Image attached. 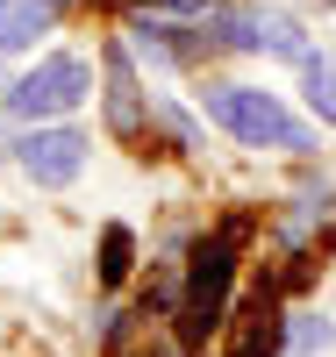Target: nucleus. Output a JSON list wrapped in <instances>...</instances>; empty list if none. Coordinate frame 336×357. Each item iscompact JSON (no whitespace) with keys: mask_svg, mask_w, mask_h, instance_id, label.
Instances as JSON below:
<instances>
[{"mask_svg":"<svg viewBox=\"0 0 336 357\" xmlns=\"http://www.w3.org/2000/svg\"><path fill=\"white\" fill-rule=\"evenodd\" d=\"M229 279H236V236H207L187 264V301H179V343H207V329H222L229 307Z\"/></svg>","mask_w":336,"mask_h":357,"instance_id":"1","label":"nucleus"},{"mask_svg":"<svg viewBox=\"0 0 336 357\" xmlns=\"http://www.w3.org/2000/svg\"><path fill=\"white\" fill-rule=\"evenodd\" d=\"M207 114L236 136V143H272V151H308V129L293 122V114L272 100V93H258V86H207Z\"/></svg>","mask_w":336,"mask_h":357,"instance_id":"2","label":"nucleus"},{"mask_svg":"<svg viewBox=\"0 0 336 357\" xmlns=\"http://www.w3.org/2000/svg\"><path fill=\"white\" fill-rule=\"evenodd\" d=\"M86 93H94V79H86L79 57H43L36 72H22L8 86V114L15 122H50V114H72Z\"/></svg>","mask_w":336,"mask_h":357,"instance_id":"3","label":"nucleus"},{"mask_svg":"<svg viewBox=\"0 0 336 357\" xmlns=\"http://www.w3.org/2000/svg\"><path fill=\"white\" fill-rule=\"evenodd\" d=\"M15 158H22V172L36 186H72L79 165H86V136L79 129H36V136L15 143Z\"/></svg>","mask_w":336,"mask_h":357,"instance_id":"4","label":"nucleus"},{"mask_svg":"<svg viewBox=\"0 0 336 357\" xmlns=\"http://www.w3.org/2000/svg\"><path fill=\"white\" fill-rule=\"evenodd\" d=\"M222 357H286V321H279V307H272V293H258V301L229 321Z\"/></svg>","mask_w":336,"mask_h":357,"instance_id":"5","label":"nucleus"},{"mask_svg":"<svg viewBox=\"0 0 336 357\" xmlns=\"http://www.w3.org/2000/svg\"><path fill=\"white\" fill-rule=\"evenodd\" d=\"M108 122H115V136H143L136 79H129V57H122V43H108Z\"/></svg>","mask_w":336,"mask_h":357,"instance_id":"6","label":"nucleus"},{"mask_svg":"<svg viewBox=\"0 0 336 357\" xmlns=\"http://www.w3.org/2000/svg\"><path fill=\"white\" fill-rule=\"evenodd\" d=\"M50 0H0V50H22V43H36L43 29H50Z\"/></svg>","mask_w":336,"mask_h":357,"instance_id":"7","label":"nucleus"},{"mask_svg":"<svg viewBox=\"0 0 336 357\" xmlns=\"http://www.w3.org/2000/svg\"><path fill=\"white\" fill-rule=\"evenodd\" d=\"M300 93H308V107L322 114V122H336V50H308L300 57Z\"/></svg>","mask_w":336,"mask_h":357,"instance_id":"8","label":"nucleus"},{"mask_svg":"<svg viewBox=\"0 0 336 357\" xmlns=\"http://www.w3.org/2000/svg\"><path fill=\"white\" fill-rule=\"evenodd\" d=\"M251 36L272 57H308V36H300V22H286V15H251Z\"/></svg>","mask_w":336,"mask_h":357,"instance_id":"9","label":"nucleus"},{"mask_svg":"<svg viewBox=\"0 0 336 357\" xmlns=\"http://www.w3.org/2000/svg\"><path fill=\"white\" fill-rule=\"evenodd\" d=\"M129 257H136V243H129V229L115 222V229L101 236V279H108V286H122V279H129Z\"/></svg>","mask_w":336,"mask_h":357,"instance_id":"10","label":"nucleus"},{"mask_svg":"<svg viewBox=\"0 0 336 357\" xmlns=\"http://www.w3.org/2000/svg\"><path fill=\"white\" fill-rule=\"evenodd\" d=\"M108 357H179V343H165V336H143L136 350H122V343H115Z\"/></svg>","mask_w":336,"mask_h":357,"instance_id":"11","label":"nucleus"},{"mask_svg":"<svg viewBox=\"0 0 336 357\" xmlns=\"http://www.w3.org/2000/svg\"><path fill=\"white\" fill-rule=\"evenodd\" d=\"M50 8H65V0H50Z\"/></svg>","mask_w":336,"mask_h":357,"instance_id":"12","label":"nucleus"}]
</instances>
